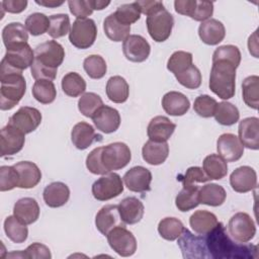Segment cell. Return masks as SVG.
I'll return each instance as SVG.
<instances>
[{
    "mask_svg": "<svg viewBox=\"0 0 259 259\" xmlns=\"http://www.w3.org/2000/svg\"><path fill=\"white\" fill-rule=\"evenodd\" d=\"M204 238L208 258L249 259L258 257L256 245L237 242L220 222L208 234L204 235Z\"/></svg>",
    "mask_w": 259,
    "mask_h": 259,
    "instance_id": "6da1fadb",
    "label": "cell"
},
{
    "mask_svg": "<svg viewBox=\"0 0 259 259\" xmlns=\"http://www.w3.org/2000/svg\"><path fill=\"white\" fill-rule=\"evenodd\" d=\"M65 58V50L56 40H47L34 50V62L30 67L31 76L35 80H55L57 71Z\"/></svg>",
    "mask_w": 259,
    "mask_h": 259,
    "instance_id": "7a4b0ae2",
    "label": "cell"
},
{
    "mask_svg": "<svg viewBox=\"0 0 259 259\" xmlns=\"http://www.w3.org/2000/svg\"><path fill=\"white\" fill-rule=\"evenodd\" d=\"M236 70L237 67L230 62L219 60L212 62L209 89L224 100L234 97L236 92Z\"/></svg>",
    "mask_w": 259,
    "mask_h": 259,
    "instance_id": "3957f363",
    "label": "cell"
},
{
    "mask_svg": "<svg viewBox=\"0 0 259 259\" xmlns=\"http://www.w3.org/2000/svg\"><path fill=\"white\" fill-rule=\"evenodd\" d=\"M0 108L12 109L24 96L26 81L22 74H9L0 76Z\"/></svg>",
    "mask_w": 259,
    "mask_h": 259,
    "instance_id": "277c9868",
    "label": "cell"
},
{
    "mask_svg": "<svg viewBox=\"0 0 259 259\" xmlns=\"http://www.w3.org/2000/svg\"><path fill=\"white\" fill-rule=\"evenodd\" d=\"M33 62L34 51H32L28 44L15 49L6 50L0 65V76L22 74V71L31 67Z\"/></svg>",
    "mask_w": 259,
    "mask_h": 259,
    "instance_id": "5b68a950",
    "label": "cell"
},
{
    "mask_svg": "<svg viewBox=\"0 0 259 259\" xmlns=\"http://www.w3.org/2000/svg\"><path fill=\"white\" fill-rule=\"evenodd\" d=\"M146 24L150 36L157 42H163L171 35L174 18L163 5L147 15Z\"/></svg>",
    "mask_w": 259,
    "mask_h": 259,
    "instance_id": "8992f818",
    "label": "cell"
},
{
    "mask_svg": "<svg viewBox=\"0 0 259 259\" xmlns=\"http://www.w3.org/2000/svg\"><path fill=\"white\" fill-rule=\"evenodd\" d=\"M97 36V26L91 18H77L70 29L69 40L77 49H89Z\"/></svg>",
    "mask_w": 259,
    "mask_h": 259,
    "instance_id": "52a82bcc",
    "label": "cell"
},
{
    "mask_svg": "<svg viewBox=\"0 0 259 259\" xmlns=\"http://www.w3.org/2000/svg\"><path fill=\"white\" fill-rule=\"evenodd\" d=\"M131 159V150L124 143L115 142L102 147L101 163L107 172L124 168Z\"/></svg>",
    "mask_w": 259,
    "mask_h": 259,
    "instance_id": "ba28073f",
    "label": "cell"
},
{
    "mask_svg": "<svg viewBox=\"0 0 259 259\" xmlns=\"http://www.w3.org/2000/svg\"><path fill=\"white\" fill-rule=\"evenodd\" d=\"M91 191L94 198L99 201L112 199L123 191L122 179L117 173L108 172L92 184Z\"/></svg>",
    "mask_w": 259,
    "mask_h": 259,
    "instance_id": "9c48e42d",
    "label": "cell"
},
{
    "mask_svg": "<svg viewBox=\"0 0 259 259\" xmlns=\"http://www.w3.org/2000/svg\"><path fill=\"white\" fill-rule=\"evenodd\" d=\"M107 242L110 248L119 256L130 257L137 251V240L132 232L124 226L112 229L107 235Z\"/></svg>",
    "mask_w": 259,
    "mask_h": 259,
    "instance_id": "30bf717a",
    "label": "cell"
},
{
    "mask_svg": "<svg viewBox=\"0 0 259 259\" xmlns=\"http://www.w3.org/2000/svg\"><path fill=\"white\" fill-rule=\"evenodd\" d=\"M230 236L240 243H248L256 234V226L253 219L247 212L235 213L228 223Z\"/></svg>",
    "mask_w": 259,
    "mask_h": 259,
    "instance_id": "8fae6325",
    "label": "cell"
},
{
    "mask_svg": "<svg viewBox=\"0 0 259 259\" xmlns=\"http://www.w3.org/2000/svg\"><path fill=\"white\" fill-rule=\"evenodd\" d=\"M178 246L182 251L183 258H208L204 235H193L184 228L178 237Z\"/></svg>",
    "mask_w": 259,
    "mask_h": 259,
    "instance_id": "7c38bea8",
    "label": "cell"
},
{
    "mask_svg": "<svg viewBox=\"0 0 259 259\" xmlns=\"http://www.w3.org/2000/svg\"><path fill=\"white\" fill-rule=\"evenodd\" d=\"M25 143V134L7 123L0 133V156H12L20 152Z\"/></svg>",
    "mask_w": 259,
    "mask_h": 259,
    "instance_id": "4fadbf2b",
    "label": "cell"
},
{
    "mask_svg": "<svg viewBox=\"0 0 259 259\" xmlns=\"http://www.w3.org/2000/svg\"><path fill=\"white\" fill-rule=\"evenodd\" d=\"M41 118L42 116L38 109L30 106H22L10 116L8 123L26 135L37 128L41 122Z\"/></svg>",
    "mask_w": 259,
    "mask_h": 259,
    "instance_id": "5bb4252c",
    "label": "cell"
},
{
    "mask_svg": "<svg viewBox=\"0 0 259 259\" xmlns=\"http://www.w3.org/2000/svg\"><path fill=\"white\" fill-rule=\"evenodd\" d=\"M122 53L126 60L134 63H142L149 58L151 47L144 36L130 34L122 42Z\"/></svg>",
    "mask_w": 259,
    "mask_h": 259,
    "instance_id": "9a60e30c",
    "label": "cell"
},
{
    "mask_svg": "<svg viewBox=\"0 0 259 259\" xmlns=\"http://www.w3.org/2000/svg\"><path fill=\"white\" fill-rule=\"evenodd\" d=\"M217 151L226 162H236L244 154V146L234 134H223L217 141Z\"/></svg>",
    "mask_w": 259,
    "mask_h": 259,
    "instance_id": "2e32d148",
    "label": "cell"
},
{
    "mask_svg": "<svg viewBox=\"0 0 259 259\" xmlns=\"http://www.w3.org/2000/svg\"><path fill=\"white\" fill-rule=\"evenodd\" d=\"M123 182L128 190L133 192H146L151 190L152 173L143 166H135L125 172Z\"/></svg>",
    "mask_w": 259,
    "mask_h": 259,
    "instance_id": "e0dca14e",
    "label": "cell"
},
{
    "mask_svg": "<svg viewBox=\"0 0 259 259\" xmlns=\"http://www.w3.org/2000/svg\"><path fill=\"white\" fill-rule=\"evenodd\" d=\"M97 130L104 134L114 133L120 125L119 112L108 105H102L91 117Z\"/></svg>",
    "mask_w": 259,
    "mask_h": 259,
    "instance_id": "ac0fdd59",
    "label": "cell"
},
{
    "mask_svg": "<svg viewBox=\"0 0 259 259\" xmlns=\"http://www.w3.org/2000/svg\"><path fill=\"white\" fill-rule=\"evenodd\" d=\"M230 184L236 192H249L257 185L256 171L250 166L238 167L230 175Z\"/></svg>",
    "mask_w": 259,
    "mask_h": 259,
    "instance_id": "d6986e66",
    "label": "cell"
},
{
    "mask_svg": "<svg viewBox=\"0 0 259 259\" xmlns=\"http://www.w3.org/2000/svg\"><path fill=\"white\" fill-rule=\"evenodd\" d=\"M95 226L104 236H106L112 229L118 226H124L118 211V205L107 204L102 206L96 213Z\"/></svg>",
    "mask_w": 259,
    "mask_h": 259,
    "instance_id": "ffe728a7",
    "label": "cell"
},
{
    "mask_svg": "<svg viewBox=\"0 0 259 259\" xmlns=\"http://www.w3.org/2000/svg\"><path fill=\"white\" fill-rule=\"evenodd\" d=\"M239 140L242 145L251 150L259 149V119L251 116L242 119L238 127Z\"/></svg>",
    "mask_w": 259,
    "mask_h": 259,
    "instance_id": "44dd1931",
    "label": "cell"
},
{
    "mask_svg": "<svg viewBox=\"0 0 259 259\" xmlns=\"http://www.w3.org/2000/svg\"><path fill=\"white\" fill-rule=\"evenodd\" d=\"M176 124L167 116L158 115L153 117L147 127V135L155 142H167L173 135Z\"/></svg>",
    "mask_w": 259,
    "mask_h": 259,
    "instance_id": "7402d4cb",
    "label": "cell"
},
{
    "mask_svg": "<svg viewBox=\"0 0 259 259\" xmlns=\"http://www.w3.org/2000/svg\"><path fill=\"white\" fill-rule=\"evenodd\" d=\"M118 211L124 224L135 225L143 219L145 207L143 202L137 197L127 196L119 202Z\"/></svg>",
    "mask_w": 259,
    "mask_h": 259,
    "instance_id": "603a6c76",
    "label": "cell"
},
{
    "mask_svg": "<svg viewBox=\"0 0 259 259\" xmlns=\"http://www.w3.org/2000/svg\"><path fill=\"white\" fill-rule=\"evenodd\" d=\"M198 35L205 45L215 46L225 38L226 28L220 20L210 18L201 22L198 27Z\"/></svg>",
    "mask_w": 259,
    "mask_h": 259,
    "instance_id": "cb8c5ba5",
    "label": "cell"
},
{
    "mask_svg": "<svg viewBox=\"0 0 259 259\" xmlns=\"http://www.w3.org/2000/svg\"><path fill=\"white\" fill-rule=\"evenodd\" d=\"M19 176V188L29 189L36 186L41 179V172L36 164L29 161H20L13 165Z\"/></svg>",
    "mask_w": 259,
    "mask_h": 259,
    "instance_id": "d4e9b609",
    "label": "cell"
},
{
    "mask_svg": "<svg viewBox=\"0 0 259 259\" xmlns=\"http://www.w3.org/2000/svg\"><path fill=\"white\" fill-rule=\"evenodd\" d=\"M162 107L169 115L181 116L189 110L190 102L183 93L169 91L162 98Z\"/></svg>",
    "mask_w": 259,
    "mask_h": 259,
    "instance_id": "484cf974",
    "label": "cell"
},
{
    "mask_svg": "<svg viewBox=\"0 0 259 259\" xmlns=\"http://www.w3.org/2000/svg\"><path fill=\"white\" fill-rule=\"evenodd\" d=\"M13 214L24 225H31L39 217V206L32 197L18 199L13 206Z\"/></svg>",
    "mask_w": 259,
    "mask_h": 259,
    "instance_id": "4316f807",
    "label": "cell"
},
{
    "mask_svg": "<svg viewBox=\"0 0 259 259\" xmlns=\"http://www.w3.org/2000/svg\"><path fill=\"white\" fill-rule=\"evenodd\" d=\"M2 39L6 50L15 49L27 44L28 33L26 27L20 22L8 23L2 30Z\"/></svg>",
    "mask_w": 259,
    "mask_h": 259,
    "instance_id": "83f0119b",
    "label": "cell"
},
{
    "mask_svg": "<svg viewBox=\"0 0 259 259\" xmlns=\"http://www.w3.org/2000/svg\"><path fill=\"white\" fill-rule=\"evenodd\" d=\"M46 204L50 207H60L66 204L70 198V189L67 184L57 181L46 186L42 192Z\"/></svg>",
    "mask_w": 259,
    "mask_h": 259,
    "instance_id": "f1b7e54d",
    "label": "cell"
},
{
    "mask_svg": "<svg viewBox=\"0 0 259 259\" xmlns=\"http://www.w3.org/2000/svg\"><path fill=\"white\" fill-rule=\"evenodd\" d=\"M169 155V145L167 142H155L149 140L142 148L143 159L150 165L163 164Z\"/></svg>",
    "mask_w": 259,
    "mask_h": 259,
    "instance_id": "f546056e",
    "label": "cell"
},
{
    "mask_svg": "<svg viewBox=\"0 0 259 259\" xmlns=\"http://www.w3.org/2000/svg\"><path fill=\"white\" fill-rule=\"evenodd\" d=\"M97 138L99 136L96 135L94 127L85 121L76 123L71 132L72 143L79 150L87 149Z\"/></svg>",
    "mask_w": 259,
    "mask_h": 259,
    "instance_id": "4dcf8cb0",
    "label": "cell"
},
{
    "mask_svg": "<svg viewBox=\"0 0 259 259\" xmlns=\"http://www.w3.org/2000/svg\"><path fill=\"white\" fill-rule=\"evenodd\" d=\"M219 221L214 213L200 209L194 211L189 218V225L191 229L198 235L208 234L217 225Z\"/></svg>",
    "mask_w": 259,
    "mask_h": 259,
    "instance_id": "1f68e13d",
    "label": "cell"
},
{
    "mask_svg": "<svg viewBox=\"0 0 259 259\" xmlns=\"http://www.w3.org/2000/svg\"><path fill=\"white\" fill-rule=\"evenodd\" d=\"M106 95L114 103H123L130 95V86L121 76H112L106 83Z\"/></svg>",
    "mask_w": 259,
    "mask_h": 259,
    "instance_id": "d6a6232c",
    "label": "cell"
},
{
    "mask_svg": "<svg viewBox=\"0 0 259 259\" xmlns=\"http://www.w3.org/2000/svg\"><path fill=\"white\" fill-rule=\"evenodd\" d=\"M227 198L225 188L215 183H208L199 188L198 199L199 203L209 206H220Z\"/></svg>",
    "mask_w": 259,
    "mask_h": 259,
    "instance_id": "836d02e7",
    "label": "cell"
},
{
    "mask_svg": "<svg viewBox=\"0 0 259 259\" xmlns=\"http://www.w3.org/2000/svg\"><path fill=\"white\" fill-rule=\"evenodd\" d=\"M105 35L112 41H123L131 32V26L118 21L114 13H110L103 21Z\"/></svg>",
    "mask_w": 259,
    "mask_h": 259,
    "instance_id": "e575fe53",
    "label": "cell"
},
{
    "mask_svg": "<svg viewBox=\"0 0 259 259\" xmlns=\"http://www.w3.org/2000/svg\"><path fill=\"white\" fill-rule=\"evenodd\" d=\"M202 169L209 180H220L228 174L227 162L217 154H210L204 158Z\"/></svg>",
    "mask_w": 259,
    "mask_h": 259,
    "instance_id": "d590c367",
    "label": "cell"
},
{
    "mask_svg": "<svg viewBox=\"0 0 259 259\" xmlns=\"http://www.w3.org/2000/svg\"><path fill=\"white\" fill-rule=\"evenodd\" d=\"M198 185H183V188L175 198L176 207L180 211H188L195 208L199 204Z\"/></svg>",
    "mask_w": 259,
    "mask_h": 259,
    "instance_id": "8d00e7d4",
    "label": "cell"
},
{
    "mask_svg": "<svg viewBox=\"0 0 259 259\" xmlns=\"http://www.w3.org/2000/svg\"><path fill=\"white\" fill-rule=\"evenodd\" d=\"M4 231L7 238L13 243L20 244L26 241L28 229L14 214L8 215L4 221Z\"/></svg>",
    "mask_w": 259,
    "mask_h": 259,
    "instance_id": "74e56055",
    "label": "cell"
},
{
    "mask_svg": "<svg viewBox=\"0 0 259 259\" xmlns=\"http://www.w3.org/2000/svg\"><path fill=\"white\" fill-rule=\"evenodd\" d=\"M242 95L245 104L253 109L259 105V77L251 75L246 77L242 83Z\"/></svg>",
    "mask_w": 259,
    "mask_h": 259,
    "instance_id": "f35d334b",
    "label": "cell"
},
{
    "mask_svg": "<svg viewBox=\"0 0 259 259\" xmlns=\"http://www.w3.org/2000/svg\"><path fill=\"white\" fill-rule=\"evenodd\" d=\"M31 92L34 99L42 104H50L54 102L57 97L56 86L51 80H35Z\"/></svg>",
    "mask_w": 259,
    "mask_h": 259,
    "instance_id": "ab89813d",
    "label": "cell"
},
{
    "mask_svg": "<svg viewBox=\"0 0 259 259\" xmlns=\"http://www.w3.org/2000/svg\"><path fill=\"white\" fill-rule=\"evenodd\" d=\"M215 120L222 125H233L240 118V112L237 106L228 101H222L217 104L213 114Z\"/></svg>",
    "mask_w": 259,
    "mask_h": 259,
    "instance_id": "60d3db41",
    "label": "cell"
},
{
    "mask_svg": "<svg viewBox=\"0 0 259 259\" xmlns=\"http://www.w3.org/2000/svg\"><path fill=\"white\" fill-rule=\"evenodd\" d=\"M62 89L66 95L70 97H78L81 94H84L86 90V82L78 73L69 72L62 79Z\"/></svg>",
    "mask_w": 259,
    "mask_h": 259,
    "instance_id": "b9f144b4",
    "label": "cell"
},
{
    "mask_svg": "<svg viewBox=\"0 0 259 259\" xmlns=\"http://www.w3.org/2000/svg\"><path fill=\"white\" fill-rule=\"evenodd\" d=\"M184 226L182 222L173 217H167L162 219L158 225V232L160 236L167 241L177 240L182 234Z\"/></svg>",
    "mask_w": 259,
    "mask_h": 259,
    "instance_id": "7bdbcfd3",
    "label": "cell"
},
{
    "mask_svg": "<svg viewBox=\"0 0 259 259\" xmlns=\"http://www.w3.org/2000/svg\"><path fill=\"white\" fill-rule=\"evenodd\" d=\"M83 68L86 74L92 79H101L105 76L107 66L105 60L99 55H90L85 58Z\"/></svg>",
    "mask_w": 259,
    "mask_h": 259,
    "instance_id": "ee69618b",
    "label": "cell"
},
{
    "mask_svg": "<svg viewBox=\"0 0 259 259\" xmlns=\"http://www.w3.org/2000/svg\"><path fill=\"white\" fill-rule=\"evenodd\" d=\"M103 104L101 97L94 92H86L78 100V109L86 117H92Z\"/></svg>",
    "mask_w": 259,
    "mask_h": 259,
    "instance_id": "f6af8a7d",
    "label": "cell"
},
{
    "mask_svg": "<svg viewBox=\"0 0 259 259\" xmlns=\"http://www.w3.org/2000/svg\"><path fill=\"white\" fill-rule=\"evenodd\" d=\"M192 65V54L184 51H176L167 62V69L174 74V76L182 73Z\"/></svg>",
    "mask_w": 259,
    "mask_h": 259,
    "instance_id": "bcb514c9",
    "label": "cell"
},
{
    "mask_svg": "<svg viewBox=\"0 0 259 259\" xmlns=\"http://www.w3.org/2000/svg\"><path fill=\"white\" fill-rule=\"evenodd\" d=\"M50 26V18L40 12H34L29 14L25 19V27L27 31L33 35L37 36L48 32Z\"/></svg>",
    "mask_w": 259,
    "mask_h": 259,
    "instance_id": "7dc6e473",
    "label": "cell"
},
{
    "mask_svg": "<svg viewBox=\"0 0 259 259\" xmlns=\"http://www.w3.org/2000/svg\"><path fill=\"white\" fill-rule=\"evenodd\" d=\"M49 18L50 26L48 29V34L50 36H52L53 38H59L70 32V18L67 14H54Z\"/></svg>",
    "mask_w": 259,
    "mask_h": 259,
    "instance_id": "c3c4849f",
    "label": "cell"
},
{
    "mask_svg": "<svg viewBox=\"0 0 259 259\" xmlns=\"http://www.w3.org/2000/svg\"><path fill=\"white\" fill-rule=\"evenodd\" d=\"M114 14L118 21L130 26L141 18V11L137 2L126 3L118 6Z\"/></svg>",
    "mask_w": 259,
    "mask_h": 259,
    "instance_id": "681fc988",
    "label": "cell"
},
{
    "mask_svg": "<svg viewBox=\"0 0 259 259\" xmlns=\"http://www.w3.org/2000/svg\"><path fill=\"white\" fill-rule=\"evenodd\" d=\"M219 60L230 62L238 68L241 63V52L238 47L233 45L221 46L212 54V62Z\"/></svg>",
    "mask_w": 259,
    "mask_h": 259,
    "instance_id": "f907efd6",
    "label": "cell"
},
{
    "mask_svg": "<svg viewBox=\"0 0 259 259\" xmlns=\"http://www.w3.org/2000/svg\"><path fill=\"white\" fill-rule=\"evenodd\" d=\"M178 83L187 89H197L201 85V73L193 64L182 73L175 76Z\"/></svg>",
    "mask_w": 259,
    "mask_h": 259,
    "instance_id": "816d5d0a",
    "label": "cell"
},
{
    "mask_svg": "<svg viewBox=\"0 0 259 259\" xmlns=\"http://www.w3.org/2000/svg\"><path fill=\"white\" fill-rule=\"evenodd\" d=\"M217 104L218 102L214 98L210 97L209 95L203 94L195 98L193 103V109L199 116L208 118L213 116Z\"/></svg>",
    "mask_w": 259,
    "mask_h": 259,
    "instance_id": "f5cc1de1",
    "label": "cell"
},
{
    "mask_svg": "<svg viewBox=\"0 0 259 259\" xmlns=\"http://www.w3.org/2000/svg\"><path fill=\"white\" fill-rule=\"evenodd\" d=\"M19 176L13 166L0 167V190L2 192L18 187Z\"/></svg>",
    "mask_w": 259,
    "mask_h": 259,
    "instance_id": "db71d44e",
    "label": "cell"
},
{
    "mask_svg": "<svg viewBox=\"0 0 259 259\" xmlns=\"http://www.w3.org/2000/svg\"><path fill=\"white\" fill-rule=\"evenodd\" d=\"M179 180H181L183 185L197 186L199 183H204L208 181L209 178L206 176L202 168L193 166L189 167L183 176H179Z\"/></svg>",
    "mask_w": 259,
    "mask_h": 259,
    "instance_id": "11a10c76",
    "label": "cell"
},
{
    "mask_svg": "<svg viewBox=\"0 0 259 259\" xmlns=\"http://www.w3.org/2000/svg\"><path fill=\"white\" fill-rule=\"evenodd\" d=\"M101 151L102 147H97L93 149L86 158V167L92 174L104 175L108 173L101 163Z\"/></svg>",
    "mask_w": 259,
    "mask_h": 259,
    "instance_id": "9f6ffc18",
    "label": "cell"
},
{
    "mask_svg": "<svg viewBox=\"0 0 259 259\" xmlns=\"http://www.w3.org/2000/svg\"><path fill=\"white\" fill-rule=\"evenodd\" d=\"M68 5L70 12L77 18H87L93 12L90 0H70Z\"/></svg>",
    "mask_w": 259,
    "mask_h": 259,
    "instance_id": "6f0895ef",
    "label": "cell"
},
{
    "mask_svg": "<svg viewBox=\"0 0 259 259\" xmlns=\"http://www.w3.org/2000/svg\"><path fill=\"white\" fill-rule=\"evenodd\" d=\"M25 258H37V259H51L52 254L49 249L44 244L40 243H32L24 250Z\"/></svg>",
    "mask_w": 259,
    "mask_h": 259,
    "instance_id": "680465c9",
    "label": "cell"
},
{
    "mask_svg": "<svg viewBox=\"0 0 259 259\" xmlns=\"http://www.w3.org/2000/svg\"><path fill=\"white\" fill-rule=\"evenodd\" d=\"M213 13V3L210 1H197L196 7L194 9L192 19L196 21H205L207 20Z\"/></svg>",
    "mask_w": 259,
    "mask_h": 259,
    "instance_id": "91938a15",
    "label": "cell"
},
{
    "mask_svg": "<svg viewBox=\"0 0 259 259\" xmlns=\"http://www.w3.org/2000/svg\"><path fill=\"white\" fill-rule=\"evenodd\" d=\"M196 7V0H176L174 2L175 11L178 14L191 17Z\"/></svg>",
    "mask_w": 259,
    "mask_h": 259,
    "instance_id": "94428289",
    "label": "cell"
},
{
    "mask_svg": "<svg viewBox=\"0 0 259 259\" xmlns=\"http://www.w3.org/2000/svg\"><path fill=\"white\" fill-rule=\"evenodd\" d=\"M2 8L9 13H20L27 6L26 0H4L1 2Z\"/></svg>",
    "mask_w": 259,
    "mask_h": 259,
    "instance_id": "6125c7cd",
    "label": "cell"
},
{
    "mask_svg": "<svg viewBox=\"0 0 259 259\" xmlns=\"http://www.w3.org/2000/svg\"><path fill=\"white\" fill-rule=\"evenodd\" d=\"M137 4L140 8L141 13L149 15L153 11L157 10L161 6H163V3L161 1H137Z\"/></svg>",
    "mask_w": 259,
    "mask_h": 259,
    "instance_id": "be15d7a7",
    "label": "cell"
},
{
    "mask_svg": "<svg viewBox=\"0 0 259 259\" xmlns=\"http://www.w3.org/2000/svg\"><path fill=\"white\" fill-rule=\"evenodd\" d=\"M248 48H249V52L250 54H252L255 58H258V54H257V30L249 36L248 39Z\"/></svg>",
    "mask_w": 259,
    "mask_h": 259,
    "instance_id": "e7e4bbea",
    "label": "cell"
},
{
    "mask_svg": "<svg viewBox=\"0 0 259 259\" xmlns=\"http://www.w3.org/2000/svg\"><path fill=\"white\" fill-rule=\"evenodd\" d=\"M36 4L40 5V6H45V7H49V8H55L58 6H61L64 4V1H55V0H36L35 1Z\"/></svg>",
    "mask_w": 259,
    "mask_h": 259,
    "instance_id": "03108f58",
    "label": "cell"
},
{
    "mask_svg": "<svg viewBox=\"0 0 259 259\" xmlns=\"http://www.w3.org/2000/svg\"><path fill=\"white\" fill-rule=\"evenodd\" d=\"M90 3L93 10H102L110 4L109 1H96V0H90Z\"/></svg>",
    "mask_w": 259,
    "mask_h": 259,
    "instance_id": "003e7915",
    "label": "cell"
}]
</instances>
